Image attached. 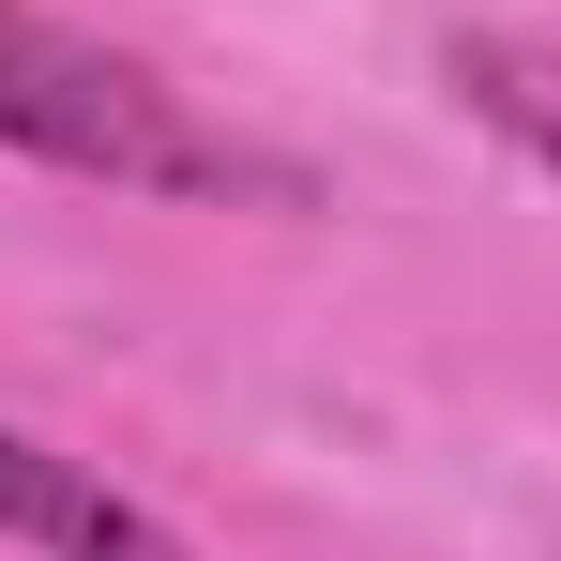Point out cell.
Instances as JSON below:
<instances>
[{
    "label": "cell",
    "mask_w": 561,
    "mask_h": 561,
    "mask_svg": "<svg viewBox=\"0 0 561 561\" xmlns=\"http://www.w3.org/2000/svg\"><path fill=\"white\" fill-rule=\"evenodd\" d=\"M0 531L15 547H46V561H197L168 516H137L106 470H77V456H46V440H15L0 425Z\"/></svg>",
    "instance_id": "7a4b0ae2"
},
{
    "label": "cell",
    "mask_w": 561,
    "mask_h": 561,
    "mask_svg": "<svg viewBox=\"0 0 561 561\" xmlns=\"http://www.w3.org/2000/svg\"><path fill=\"white\" fill-rule=\"evenodd\" d=\"M0 152L92 168V183H152V197H304L243 137H213L168 77H137L122 46L61 31V15H15V0H0Z\"/></svg>",
    "instance_id": "6da1fadb"
}]
</instances>
